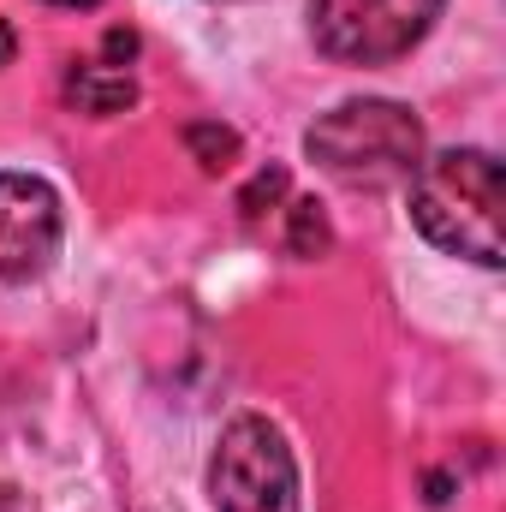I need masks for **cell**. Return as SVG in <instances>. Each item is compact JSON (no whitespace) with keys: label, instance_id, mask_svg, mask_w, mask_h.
<instances>
[{"label":"cell","instance_id":"6","mask_svg":"<svg viewBox=\"0 0 506 512\" xmlns=\"http://www.w3.org/2000/svg\"><path fill=\"white\" fill-rule=\"evenodd\" d=\"M66 102L90 120H114L137 102V78L126 60H72L66 72Z\"/></svg>","mask_w":506,"mask_h":512},{"label":"cell","instance_id":"10","mask_svg":"<svg viewBox=\"0 0 506 512\" xmlns=\"http://www.w3.org/2000/svg\"><path fill=\"white\" fill-rule=\"evenodd\" d=\"M12 54H18V36H12V24L0 18V66H12Z\"/></svg>","mask_w":506,"mask_h":512},{"label":"cell","instance_id":"9","mask_svg":"<svg viewBox=\"0 0 506 512\" xmlns=\"http://www.w3.org/2000/svg\"><path fill=\"white\" fill-rule=\"evenodd\" d=\"M286 197V167H262L251 185H245V197H239V209H245V221L262 215V203H280Z\"/></svg>","mask_w":506,"mask_h":512},{"label":"cell","instance_id":"4","mask_svg":"<svg viewBox=\"0 0 506 512\" xmlns=\"http://www.w3.org/2000/svg\"><path fill=\"white\" fill-rule=\"evenodd\" d=\"M447 0H310V42L334 66H393L441 18Z\"/></svg>","mask_w":506,"mask_h":512},{"label":"cell","instance_id":"1","mask_svg":"<svg viewBox=\"0 0 506 512\" xmlns=\"http://www.w3.org/2000/svg\"><path fill=\"white\" fill-rule=\"evenodd\" d=\"M411 197V221L435 251L477 262V268H501V161L477 143L465 149H441L423 155L405 179Z\"/></svg>","mask_w":506,"mask_h":512},{"label":"cell","instance_id":"2","mask_svg":"<svg viewBox=\"0 0 506 512\" xmlns=\"http://www.w3.org/2000/svg\"><path fill=\"white\" fill-rule=\"evenodd\" d=\"M304 155L340 179V185H399L411 179V167L423 161V126L405 102H387V96H352L340 108H328L316 126L304 131Z\"/></svg>","mask_w":506,"mask_h":512},{"label":"cell","instance_id":"8","mask_svg":"<svg viewBox=\"0 0 506 512\" xmlns=\"http://www.w3.org/2000/svg\"><path fill=\"white\" fill-rule=\"evenodd\" d=\"M334 245V233H328V215L316 209V203H292V227H286V251L292 256H322Z\"/></svg>","mask_w":506,"mask_h":512},{"label":"cell","instance_id":"3","mask_svg":"<svg viewBox=\"0 0 506 512\" xmlns=\"http://www.w3.org/2000/svg\"><path fill=\"white\" fill-rule=\"evenodd\" d=\"M209 501L215 512H304L298 459L268 417L239 411L221 429L215 459H209Z\"/></svg>","mask_w":506,"mask_h":512},{"label":"cell","instance_id":"7","mask_svg":"<svg viewBox=\"0 0 506 512\" xmlns=\"http://www.w3.org/2000/svg\"><path fill=\"white\" fill-rule=\"evenodd\" d=\"M185 143H191V155L203 161V173H221V167H233V155H239V131L215 126V120L185 126Z\"/></svg>","mask_w":506,"mask_h":512},{"label":"cell","instance_id":"5","mask_svg":"<svg viewBox=\"0 0 506 512\" xmlns=\"http://www.w3.org/2000/svg\"><path fill=\"white\" fill-rule=\"evenodd\" d=\"M66 239L60 191L36 173H0V292L30 286L54 268Z\"/></svg>","mask_w":506,"mask_h":512},{"label":"cell","instance_id":"11","mask_svg":"<svg viewBox=\"0 0 506 512\" xmlns=\"http://www.w3.org/2000/svg\"><path fill=\"white\" fill-rule=\"evenodd\" d=\"M48 6H78V12H84V6H96V0H48Z\"/></svg>","mask_w":506,"mask_h":512}]
</instances>
